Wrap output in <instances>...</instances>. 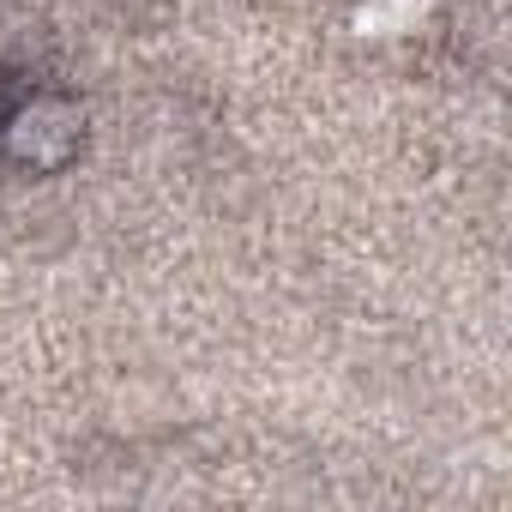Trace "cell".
Instances as JSON below:
<instances>
[{"label": "cell", "mask_w": 512, "mask_h": 512, "mask_svg": "<svg viewBox=\"0 0 512 512\" xmlns=\"http://www.w3.org/2000/svg\"><path fill=\"white\" fill-rule=\"evenodd\" d=\"M428 7L434 0H362L356 25H362V37H404L428 19Z\"/></svg>", "instance_id": "7a4b0ae2"}, {"label": "cell", "mask_w": 512, "mask_h": 512, "mask_svg": "<svg viewBox=\"0 0 512 512\" xmlns=\"http://www.w3.org/2000/svg\"><path fill=\"white\" fill-rule=\"evenodd\" d=\"M79 145H85V115L67 97H31V103H19L7 115V127H0V151L31 175L67 169L79 157Z\"/></svg>", "instance_id": "6da1fadb"}]
</instances>
